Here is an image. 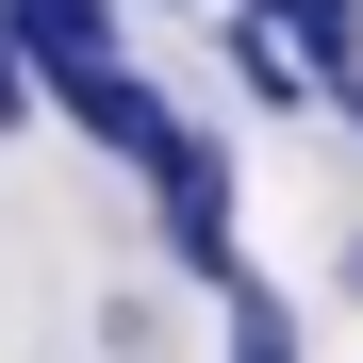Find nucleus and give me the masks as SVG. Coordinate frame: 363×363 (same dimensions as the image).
Instances as JSON below:
<instances>
[{
  "label": "nucleus",
  "instance_id": "obj_3",
  "mask_svg": "<svg viewBox=\"0 0 363 363\" xmlns=\"http://www.w3.org/2000/svg\"><path fill=\"white\" fill-rule=\"evenodd\" d=\"M231 83H248L264 116H297V99H314V67H297V50H281L264 17H231Z\"/></svg>",
  "mask_w": 363,
  "mask_h": 363
},
{
  "label": "nucleus",
  "instance_id": "obj_4",
  "mask_svg": "<svg viewBox=\"0 0 363 363\" xmlns=\"http://www.w3.org/2000/svg\"><path fill=\"white\" fill-rule=\"evenodd\" d=\"M231 363H297V314H281L264 281H231Z\"/></svg>",
  "mask_w": 363,
  "mask_h": 363
},
{
  "label": "nucleus",
  "instance_id": "obj_2",
  "mask_svg": "<svg viewBox=\"0 0 363 363\" xmlns=\"http://www.w3.org/2000/svg\"><path fill=\"white\" fill-rule=\"evenodd\" d=\"M67 116H83V133H99L116 165H133V182H165V165H182V116H165V99L133 83V67H99V83H67Z\"/></svg>",
  "mask_w": 363,
  "mask_h": 363
},
{
  "label": "nucleus",
  "instance_id": "obj_5",
  "mask_svg": "<svg viewBox=\"0 0 363 363\" xmlns=\"http://www.w3.org/2000/svg\"><path fill=\"white\" fill-rule=\"evenodd\" d=\"M33 99H50V83L17 67V50H0V133H33Z\"/></svg>",
  "mask_w": 363,
  "mask_h": 363
},
{
  "label": "nucleus",
  "instance_id": "obj_1",
  "mask_svg": "<svg viewBox=\"0 0 363 363\" xmlns=\"http://www.w3.org/2000/svg\"><path fill=\"white\" fill-rule=\"evenodd\" d=\"M116 17H133V0H0V50L67 99V83H99V67H116Z\"/></svg>",
  "mask_w": 363,
  "mask_h": 363
}]
</instances>
